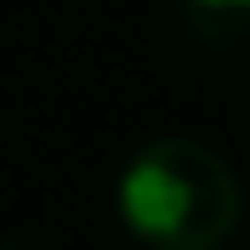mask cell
<instances>
[{"instance_id": "obj_1", "label": "cell", "mask_w": 250, "mask_h": 250, "mask_svg": "<svg viewBox=\"0 0 250 250\" xmlns=\"http://www.w3.org/2000/svg\"><path fill=\"white\" fill-rule=\"evenodd\" d=\"M245 188L193 137L142 142L120 171V222L142 250H222L239 233Z\"/></svg>"}, {"instance_id": "obj_2", "label": "cell", "mask_w": 250, "mask_h": 250, "mask_svg": "<svg viewBox=\"0 0 250 250\" xmlns=\"http://www.w3.org/2000/svg\"><path fill=\"white\" fill-rule=\"evenodd\" d=\"M193 6H205V12H245L250 0H193Z\"/></svg>"}, {"instance_id": "obj_3", "label": "cell", "mask_w": 250, "mask_h": 250, "mask_svg": "<svg viewBox=\"0 0 250 250\" xmlns=\"http://www.w3.org/2000/svg\"><path fill=\"white\" fill-rule=\"evenodd\" d=\"M0 250H29V245H0Z\"/></svg>"}]
</instances>
